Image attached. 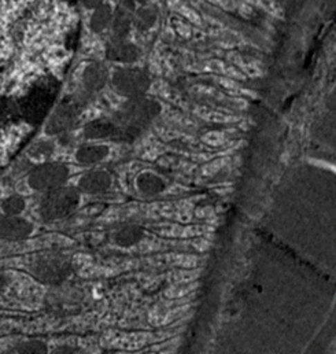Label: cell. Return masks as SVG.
Instances as JSON below:
<instances>
[{
  "label": "cell",
  "instance_id": "cell-10",
  "mask_svg": "<svg viewBox=\"0 0 336 354\" xmlns=\"http://www.w3.org/2000/svg\"><path fill=\"white\" fill-rule=\"evenodd\" d=\"M111 176L104 171H93L85 174L79 181V188L86 194H102L111 187Z\"/></svg>",
  "mask_w": 336,
  "mask_h": 354
},
{
  "label": "cell",
  "instance_id": "cell-19",
  "mask_svg": "<svg viewBox=\"0 0 336 354\" xmlns=\"http://www.w3.org/2000/svg\"><path fill=\"white\" fill-rule=\"evenodd\" d=\"M3 354H48L47 346L40 341H29L18 345Z\"/></svg>",
  "mask_w": 336,
  "mask_h": 354
},
{
  "label": "cell",
  "instance_id": "cell-6",
  "mask_svg": "<svg viewBox=\"0 0 336 354\" xmlns=\"http://www.w3.org/2000/svg\"><path fill=\"white\" fill-rule=\"evenodd\" d=\"M79 110H80V106L76 100L73 99L64 100L53 113L51 118L48 120L46 132L48 135H58L68 131L75 124L79 115Z\"/></svg>",
  "mask_w": 336,
  "mask_h": 354
},
{
  "label": "cell",
  "instance_id": "cell-5",
  "mask_svg": "<svg viewBox=\"0 0 336 354\" xmlns=\"http://www.w3.org/2000/svg\"><path fill=\"white\" fill-rule=\"evenodd\" d=\"M113 87L124 96L138 97L143 96L150 87L149 76L139 69H118L113 75Z\"/></svg>",
  "mask_w": 336,
  "mask_h": 354
},
{
  "label": "cell",
  "instance_id": "cell-12",
  "mask_svg": "<svg viewBox=\"0 0 336 354\" xmlns=\"http://www.w3.org/2000/svg\"><path fill=\"white\" fill-rule=\"evenodd\" d=\"M107 82V69L100 64H91L86 66L83 75V84L89 93L97 92L104 87Z\"/></svg>",
  "mask_w": 336,
  "mask_h": 354
},
{
  "label": "cell",
  "instance_id": "cell-2",
  "mask_svg": "<svg viewBox=\"0 0 336 354\" xmlns=\"http://www.w3.org/2000/svg\"><path fill=\"white\" fill-rule=\"evenodd\" d=\"M80 194L76 188L58 187L46 194L40 203V216L46 221L61 220L71 216L79 206Z\"/></svg>",
  "mask_w": 336,
  "mask_h": 354
},
{
  "label": "cell",
  "instance_id": "cell-20",
  "mask_svg": "<svg viewBox=\"0 0 336 354\" xmlns=\"http://www.w3.org/2000/svg\"><path fill=\"white\" fill-rule=\"evenodd\" d=\"M53 153H54V145L51 142H39L30 149L29 156L35 160H46Z\"/></svg>",
  "mask_w": 336,
  "mask_h": 354
},
{
  "label": "cell",
  "instance_id": "cell-15",
  "mask_svg": "<svg viewBox=\"0 0 336 354\" xmlns=\"http://www.w3.org/2000/svg\"><path fill=\"white\" fill-rule=\"evenodd\" d=\"M136 185L139 191H142L146 195H157L165 189L164 180L150 172H144L138 177Z\"/></svg>",
  "mask_w": 336,
  "mask_h": 354
},
{
  "label": "cell",
  "instance_id": "cell-13",
  "mask_svg": "<svg viewBox=\"0 0 336 354\" xmlns=\"http://www.w3.org/2000/svg\"><path fill=\"white\" fill-rule=\"evenodd\" d=\"M109 156L107 146H83L76 153V160L82 165H93L103 161Z\"/></svg>",
  "mask_w": 336,
  "mask_h": 354
},
{
  "label": "cell",
  "instance_id": "cell-7",
  "mask_svg": "<svg viewBox=\"0 0 336 354\" xmlns=\"http://www.w3.org/2000/svg\"><path fill=\"white\" fill-rule=\"evenodd\" d=\"M33 232V225L18 216L0 214V238L3 239H25Z\"/></svg>",
  "mask_w": 336,
  "mask_h": 354
},
{
  "label": "cell",
  "instance_id": "cell-3",
  "mask_svg": "<svg viewBox=\"0 0 336 354\" xmlns=\"http://www.w3.org/2000/svg\"><path fill=\"white\" fill-rule=\"evenodd\" d=\"M69 177V169L64 164L47 162L35 168L28 177L29 185L36 191H51L62 187Z\"/></svg>",
  "mask_w": 336,
  "mask_h": 354
},
{
  "label": "cell",
  "instance_id": "cell-24",
  "mask_svg": "<svg viewBox=\"0 0 336 354\" xmlns=\"http://www.w3.org/2000/svg\"><path fill=\"white\" fill-rule=\"evenodd\" d=\"M135 3H140V4H144V3H147L149 0H133Z\"/></svg>",
  "mask_w": 336,
  "mask_h": 354
},
{
  "label": "cell",
  "instance_id": "cell-17",
  "mask_svg": "<svg viewBox=\"0 0 336 354\" xmlns=\"http://www.w3.org/2000/svg\"><path fill=\"white\" fill-rule=\"evenodd\" d=\"M143 236V232L140 228L135 227V225H129V227H125L122 230H120L117 234H115V243L120 245V246H124V248H129V246H133L136 245Z\"/></svg>",
  "mask_w": 336,
  "mask_h": 354
},
{
  "label": "cell",
  "instance_id": "cell-22",
  "mask_svg": "<svg viewBox=\"0 0 336 354\" xmlns=\"http://www.w3.org/2000/svg\"><path fill=\"white\" fill-rule=\"evenodd\" d=\"M53 354H76L73 349L68 348V346H62V348H58L57 351H54Z\"/></svg>",
  "mask_w": 336,
  "mask_h": 354
},
{
  "label": "cell",
  "instance_id": "cell-21",
  "mask_svg": "<svg viewBox=\"0 0 336 354\" xmlns=\"http://www.w3.org/2000/svg\"><path fill=\"white\" fill-rule=\"evenodd\" d=\"M83 4L86 8H96L102 4V0H83Z\"/></svg>",
  "mask_w": 336,
  "mask_h": 354
},
{
  "label": "cell",
  "instance_id": "cell-23",
  "mask_svg": "<svg viewBox=\"0 0 336 354\" xmlns=\"http://www.w3.org/2000/svg\"><path fill=\"white\" fill-rule=\"evenodd\" d=\"M6 284H7V277L3 273H0V291L6 287Z\"/></svg>",
  "mask_w": 336,
  "mask_h": 354
},
{
  "label": "cell",
  "instance_id": "cell-14",
  "mask_svg": "<svg viewBox=\"0 0 336 354\" xmlns=\"http://www.w3.org/2000/svg\"><path fill=\"white\" fill-rule=\"evenodd\" d=\"M157 19H158L157 8L153 7V6H147V7H143V8L138 10V11H135L132 24H135V26L139 30L147 32V30H150L156 25Z\"/></svg>",
  "mask_w": 336,
  "mask_h": 354
},
{
  "label": "cell",
  "instance_id": "cell-16",
  "mask_svg": "<svg viewBox=\"0 0 336 354\" xmlns=\"http://www.w3.org/2000/svg\"><path fill=\"white\" fill-rule=\"evenodd\" d=\"M111 19H113V11H111L110 6L102 3L100 6H97L95 8V11L92 14L91 29L96 33H100L111 24Z\"/></svg>",
  "mask_w": 336,
  "mask_h": 354
},
{
  "label": "cell",
  "instance_id": "cell-18",
  "mask_svg": "<svg viewBox=\"0 0 336 354\" xmlns=\"http://www.w3.org/2000/svg\"><path fill=\"white\" fill-rule=\"evenodd\" d=\"M25 199L19 195H11L1 202V209L7 216H18L25 210Z\"/></svg>",
  "mask_w": 336,
  "mask_h": 354
},
{
  "label": "cell",
  "instance_id": "cell-8",
  "mask_svg": "<svg viewBox=\"0 0 336 354\" xmlns=\"http://www.w3.org/2000/svg\"><path fill=\"white\" fill-rule=\"evenodd\" d=\"M135 14V1L127 0L118 6L111 19L113 40H124L131 30L132 19Z\"/></svg>",
  "mask_w": 336,
  "mask_h": 354
},
{
  "label": "cell",
  "instance_id": "cell-11",
  "mask_svg": "<svg viewBox=\"0 0 336 354\" xmlns=\"http://www.w3.org/2000/svg\"><path fill=\"white\" fill-rule=\"evenodd\" d=\"M84 136L88 139H107L118 136V127L114 121L110 120H95L86 124L84 128Z\"/></svg>",
  "mask_w": 336,
  "mask_h": 354
},
{
  "label": "cell",
  "instance_id": "cell-4",
  "mask_svg": "<svg viewBox=\"0 0 336 354\" xmlns=\"http://www.w3.org/2000/svg\"><path fill=\"white\" fill-rule=\"evenodd\" d=\"M30 272L48 284H58L71 274V264L61 256H41L32 266Z\"/></svg>",
  "mask_w": 336,
  "mask_h": 354
},
{
  "label": "cell",
  "instance_id": "cell-1",
  "mask_svg": "<svg viewBox=\"0 0 336 354\" xmlns=\"http://www.w3.org/2000/svg\"><path fill=\"white\" fill-rule=\"evenodd\" d=\"M161 111V106L157 100L138 96L132 97L117 113L115 124L118 127L120 140L135 139L143 128H146Z\"/></svg>",
  "mask_w": 336,
  "mask_h": 354
},
{
  "label": "cell",
  "instance_id": "cell-9",
  "mask_svg": "<svg viewBox=\"0 0 336 354\" xmlns=\"http://www.w3.org/2000/svg\"><path fill=\"white\" fill-rule=\"evenodd\" d=\"M106 55L110 61L131 64L139 59L140 50L132 43H127L124 40H113L107 47Z\"/></svg>",
  "mask_w": 336,
  "mask_h": 354
}]
</instances>
